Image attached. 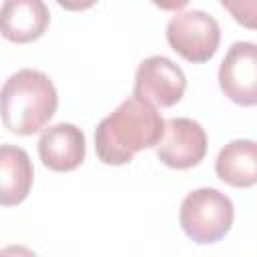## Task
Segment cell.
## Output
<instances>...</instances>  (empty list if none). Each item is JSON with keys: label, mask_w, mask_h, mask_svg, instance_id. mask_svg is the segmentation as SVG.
Here are the masks:
<instances>
[{"label": "cell", "mask_w": 257, "mask_h": 257, "mask_svg": "<svg viewBox=\"0 0 257 257\" xmlns=\"http://www.w3.org/2000/svg\"><path fill=\"white\" fill-rule=\"evenodd\" d=\"M219 86L223 94L241 106L257 104V44L235 42L219 66Z\"/></svg>", "instance_id": "7"}, {"label": "cell", "mask_w": 257, "mask_h": 257, "mask_svg": "<svg viewBox=\"0 0 257 257\" xmlns=\"http://www.w3.org/2000/svg\"><path fill=\"white\" fill-rule=\"evenodd\" d=\"M2 122L14 135L38 133L56 112L58 94L52 80L34 68L10 74L2 86Z\"/></svg>", "instance_id": "2"}, {"label": "cell", "mask_w": 257, "mask_h": 257, "mask_svg": "<svg viewBox=\"0 0 257 257\" xmlns=\"http://www.w3.org/2000/svg\"><path fill=\"white\" fill-rule=\"evenodd\" d=\"M34 181V169L24 149L14 145L0 147V203L12 207L22 203Z\"/></svg>", "instance_id": "10"}, {"label": "cell", "mask_w": 257, "mask_h": 257, "mask_svg": "<svg viewBox=\"0 0 257 257\" xmlns=\"http://www.w3.org/2000/svg\"><path fill=\"white\" fill-rule=\"evenodd\" d=\"M38 155L44 167L56 173H68L80 167L86 155L84 133L72 122L48 126L38 141Z\"/></svg>", "instance_id": "8"}, {"label": "cell", "mask_w": 257, "mask_h": 257, "mask_svg": "<svg viewBox=\"0 0 257 257\" xmlns=\"http://www.w3.org/2000/svg\"><path fill=\"white\" fill-rule=\"evenodd\" d=\"M163 133L165 120L157 108L133 94L98 122L94 151L104 165H126L139 151L157 147Z\"/></svg>", "instance_id": "1"}, {"label": "cell", "mask_w": 257, "mask_h": 257, "mask_svg": "<svg viewBox=\"0 0 257 257\" xmlns=\"http://www.w3.org/2000/svg\"><path fill=\"white\" fill-rule=\"evenodd\" d=\"M233 219L235 209L231 199L213 187L191 191L179 209V223L185 235L199 245L221 241L231 231Z\"/></svg>", "instance_id": "3"}, {"label": "cell", "mask_w": 257, "mask_h": 257, "mask_svg": "<svg viewBox=\"0 0 257 257\" xmlns=\"http://www.w3.org/2000/svg\"><path fill=\"white\" fill-rule=\"evenodd\" d=\"M207 155L205 128L185 116L165 120V133L157 145V157L163 165L183 171L199 165Z\"/></svg>", "instance_id": "6"}, {"label": "cell", "mask_w": 257, "mask_h": 257, "mask_svg": "<svg viewBox=\"0 0 257 257\" xmlns=\"http://www.w3.org/2000/svg\"><path fill=\"white\" fill-rule=\"evenodd\" d=\"M215 173L231 187L257 185V141L237 139L227 143L217 155Z\"/></svg>", "instance_id": "11"}, {"label": "cell", "mask_w": 257, "mask_h": 257, "mask_svg": "<svg viewBox=\"0 0 257 257\" xmlns=\"http://www.w3.org/2000/svg\"><path fill=\"white\" fill-rule=\"evenodd\" d=\"M221 4L235 22L249 30H257V0H221Z\"/></svg>", "instance_id": "12"}, {"label": "cell", "mask_w": 257, "mask_h": 257, "mask_svg": "<svg viewBox=\"0 0 257 257\" xmlns=\"http://www.w3.org/2000/svg\"><path fill=\"white\" fill-rule=\"evenodd\" d=\"M58 6H62L64 10H70V12H78V10H86L90 6H94L98 0H56Z\"/></svg>", "instance_id": "13"}, {"label": "cell", "mask_w": 257, "mask_h": 257, "mask_svg": "<svg viewBox=\"0 0 257 257\" xmlns=\"http://www.w3.org/2000/svg\"><path fill=\"white\" fill-rule=\"evenodd\" d=\"M221 30L217 20L203 10L177 12L167 24V42L193 64H201L213 58L219 48Z\"/></svg>", "instance_id": "4"}, {"label": "cell", "mask_w": 257, "mask_h": 257, "mask_svg": "<svg viewBox=\"0 0 257 257\" xmlns=\"http://www.w3.org/2000/svg\"><path fill=\"white\" fill-rule=\"evenodd\" d=\"M151 2L161 10H181L183 6L189 4V0H151Z\"/></svg>", "instance_id": "14"}, {"label": "cell", "mask_w": 257, "mask_h": 257, "mask_svg": "<svg viewBox=\"0 0 257 257\" xmlns=\"http://www.w3.org/2000/svg\"><path fill=\"white\" fill-rule=\"evenodd\" d=\"M187 88V76L179 64L167 56H149L145 58L135 72V90L133 94L151 102L153 106L169 108L177 104Z\"/></svg>", "instance_id": "5"}, {"label": "cell", "mask_w": 257, "mask_h": 257, "mask_svg": "<svg viewBox=\"0 0 257 257\" xmlns=\"http://www.w3.org/2000/svg\"><path fill=\"white\" fill-rule=\"evenodd\" d=\"M2 36L16 44L38 40L50 22V12L44 0H4L2 12Z\"/></svg>", "instance_id": "9"}]
</instances>
